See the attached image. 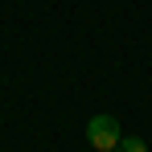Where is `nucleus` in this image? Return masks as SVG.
<instances>
[{
  "mask_svg": "<svg viewBox=\"0 0 152 152\" xmlns=\"http://www.w3.org/2000/svg\"><path fill=\"white\" fill-rule=\"evenodd\" d=\"M86 140H91L95 152H115L119 140H124V127H119L115 115H95V119L86 124Z\"/></svg>",
  "mask_w": 152,
  "mask_h": 152,
  "instance_id": "f257e3e1",
  "label": "nucleus"
},
{
  "mask_svg": "<svg viewBox=\"0 0 152 152\" xmlns=\"http://www.w3.org/2000/svg\"><path fill=\"white\" fill-rule=\"evenodd\" d=\"M115 152H148V144H144V140H136V136H124Z\"/></svg>",
  "mask_w": 152,
  "mask_h": 152,
  "instance_id": "f03ea898",
  "label": "nucleus"
}]
</instances>
